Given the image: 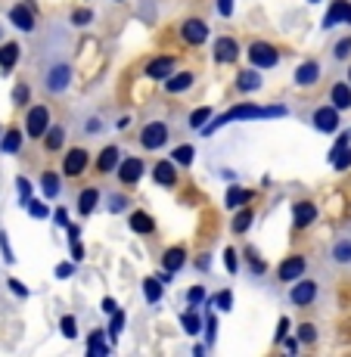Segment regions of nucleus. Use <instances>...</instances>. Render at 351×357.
<instances>
[{
    "mask_svg": "<svg viewBox=\"0 0 351 357\" xmlns=\"http://www.w3.org/2000/svg\"><path fill=\"white\" fill-rule=\"evenodd\" d=\"M286 106H252V102H243V106H233L230 112H224L221 119H215L211 125L202 128L205 137H211L218 128H224L227 121H246V119H283Z\"/></svg>",
    "mask_w": 351,
    "mask_h": 357,
    "instance_id": "f257e3e1",
    "label": "nucleus"
},
{
    "mask_svg": "<svg viewBox=\"0 0 351 357\" xmlns=\"http://www.w3.org/2000/svg\"><path fill=\"white\" fill-rule=\"evenodd\" d=\"M68 84H72V63L66 56H53L44 68V87L50 93H66Z\"/></svg>",
    "mask_w": 351,
    "mask_h": 357,
    "instance_id": "f03ea898",
    "label": "nucleus"
},
{
    "mask_svg": "<svg viewBox=\"0 0 351 357\" xmlns=\"http://www.w3.org/2000/svg\"><path fill=\"white\" fill-rule=\"evenodd\" d=\"M249 63L252 68H274L280 63V50L267 40H255V44H249Z\"/></svg>",
    "mask_w": 351,
    "mask_h": 357,
    "instance_id": "7ed1b4c3",
    "label": "nucleus"
},
{
    "mask_svg": "<svg viewBox=\"0 0 351 357\" xmlns=\"http://www.w3.org/2000/svg\"><path fill=\"white\" fill-rule=\"evenodd\" d=\"M47 128H50V109L47 106H31L29 112H25V134H29L31 140H40Z\"/></svg>",
    "mask_w": 351,
    "mask_h": 357,
    "instance_id": "20e7f679",
    "label": "nucleus"
},
{
    "mask_svg": "<svg viewBox=\"0 0 351 357\" xmlns=\"http://www.w3.org/2000/svg\"><path fill=\"white\" fill-rule=\"evenodd\" d=\"M168 125L165 121H149V125H143V130H140V146L143 149H162L165 143H168Z\"/></svg>",
    "mask_w": 351,
    "mask_h": 357,
    "instance_id": "39448f33",
    "label": "nucleus"
},
{
    "mask_svg": "<svg viewBox=\"0 0 351 357\" xmlns=\"http://www.w3.org/2000/svg\"><path fill=\"white\" fill-rule=\"evenodd\" d=\"M87 165H91V153H87V149H81V146H75V149H68V153H66L63 171H66V177H81L87 171Z\"/></svg>",
    "mask_w": 351,
    "mask_h": 357,
    "instance_id": "423d86ee",
    "label": "nucleus"
},
{
    "mask_svg": "<svg viewBox=\"0 0 351 357\" xmlns=\"http://www.w3.org/2000/svg\"><path fill=\"white\" fill-rule=\"evenodd\" d=\"M314 298H318V283H314V280H301V277H299V283L289 289V301H292L295 307L314 305Z\"/></svg>",
    "mask_w": 351,
    "mask_h": 357,
    "instance_id": "0eeeda50",
    "label": "nucleus"
},
{
    "mask_svg": "<svg viewBox=\"0 0 351 357\" xmlns=\"http://www.w3.org/2000/svg\"><path fill=\"white\" fill-rule=\"evenodd\" d=\"M181 40L187 47H199L209 40V25L202 22V19H187V22L181 25Z\"/></svg>",
    "mask_w": 351,
    "mask_h": 357,
    "instance_id": "6e6552de",
    "label": "nucleus"
},
{
    "mask_svg": "<svg viewBox=\"0 0 351 357\" xmlns=\"http://www.w3.org/2000/svg\"><path fill=\"white\" fill-rule=\"evenodd\" d=\"M140 177H143V159H137V155L119 159V181L121 183L134 187V183H140Z\"/></svg>",
    "mask_w": 351,
    "mask_h": 357,
    "instance_id": "1a4fd4ad",
    "label": "nucleus"
},
{
    "mask_svg": "<svg viewBox=\"0 0 351 357\" xmlns=\"http://www.w3.org/2000/svg\"><path fill=\"white\" fill-rule=\"evenodd\" d=\"M305 267H308V261L305 255H289L283 264H280V271H277V277L283 280V283H295V280L305 273Z\"/></svg>",
    "mask_w": 351,
    "mask_h": 357,
    "instance_id": "9d476101",
    "label": "nucleus"
},
{
    "mask_svg": "<svg viewBox=\"0 0 351 357\" xmlns=\"http://www.w3.org/2000/svg\"><path fill=\"white\" fill-rule=\"evenodd\" d=\"M314 128H318L320 134H333V130L339 128V109L336 106H320L318 112H314Z\"/></svg>",
    "mask_w": 351,
    "mask_h": 357,
    "instance_id": "9b49d317",
    "label": "nucleus"
},
{
    "mask_svg": "<svg viewBox=\"0 0 351 357\" xmlns=\"http://www.w3.org/2000/svg\"><path fill=\"white\" fill-rule=\"evenodd\" d=\"M339 22L351 25V3H348V0H333L327 19H323V29H333V25H339Z\"/></svg>",
    "mask_w": 351,
    "mask_h": 357,
    "instance_id": "f8f14e48",
    "label": "nucleus"
},
{
    "mask_svg": "<svg viewBox=\"0 0 351 357\" xmlns=\"http://www.w3.org/2000/svg\"><path fill=\"white\" fill-rule=\"evenodd\" d=\"M153 181L159 183V187H174V183H177V165L171 162V159L156 162V168H153Z\"/></svg>",
    "mask_w": 351,
    "mask_h": 357,
    "instance_id": "ddd939ff",
    "label": "nucleus"
},
{
    "mask_svg": "<svg viewBox=\"0 0 351 357\" xmlns=\"http://www.w3.org/2000/svg\"><path fill=\"white\" fill-rule=\"evenodd\" d=\"M329 261H333L336 267H351V233L348 236H339L333 243V249H329Z\"/></svg>",
    "mask_w": 351,
    "mask_h": 357,
    "instance_id": "4468645a",
    "label": "nucleus"
},
{
    "mask_svg": "<svg viewBox=\"0 0 351 357\" xmlns=\"http://www.w3.org/2000/svg\"><path fill=\"white\" fill-rule=\"evenodd\" d=\"M320 81V63H314V59H308V63H301L295 68V84L299 87H314Z\"/></svg>",
    "mask_w": 351,
    "mask_h": 357,
    "instance_id": "2eb2a0df",
    "label": "nucleus"
},
{
    "mask_svg": "<svg viewBox=\"0 0 351 357\" xmlns=\"http://www.w3.org/2000/svg\"><path fill=\"white\" fill-rule=\"evenodd\" d=\"M193 81H196V75L193 72H171L168 78H165V93H187L193 87Z\"/></svg>",
    "mask_w": 351,
    "mask_h": 357,
    "instance_id": "dca6fc26",
    "label": "nucleus"
},
{
    "mask_svg": "<svg viewBox=\"0 0 351 357\" xmlns=\"http://www.w3.org/2000/svg\"><path fill=\"white\" fill-rule=\"evenodd\" d=\"M237 56H239V44L233 38H221L215 44V63H237Z\"/></svg>",
    "mask_w": 351,
    "mask_h": 357,
    "instance_id": "f3484780",
    "label": "nucleus"
},
{
    "mask_svg": "<svg viewBox=\"0 0 351 357\" xmlns=\"http://www.w3.org/2000/svg\"><path fill=\"white\" fill-rule=\"evenodd\" d=\"M10 22L16 25L19 31H25V34H31V31H34V16H31L29 6H22V3L13 6V10H10Z\"/></svg>",
    "mask_w": 351,
    "mask_h": 357,
    "instance_id": "a211bd4d",
    "label": "nucleus"
},
{
    "mask_svg": "<svg viewBox=\"0 0 351 357\" xmlns=\"http://www.w3.org/2000/svg\"><path fill=\"white\" fill-rule=\"evenodd\" d=\"M314 218H318V208H314V202H295L292 208V224L295 227H308V224H314Z\"/></svg>",
    "mask_w": 351,
    "mask_h": 357,
    "instance_id": "6ab92c4d",
    "label": "nucleus"
},
{
    "mask_svg": "<svg viewBox=\"0 0 351 357\" xmlns=\"http://www.w3.org/2000/svg\"><path fill=\"white\" fill-rule=\"evenodd\" d=\"M119 159H121L119 146H106L100 155H96V171H100V174H109V171L119 168Z\"/></svg>",
    "mask_w": 351,
    "mask_h": 357,
    "instance_id": "aec40b11",
    "label": "nucleus"
},
{
    "mask_svg": "<svg viewBox=\"0 0 351 357\" xmlns=\"http://www.w3.org/2000/svg\"><path fill=\"white\" fill-rule=\"evenodd\" d=\"M174 56H159V59H153V63L147 66V75L149 78H168L171 72H174Z\"/></svg>",
    "mask_w": 351,
    "mask_h": 357,
    "instance_id": "412c9836",
    "label": "nucleus"
},
{
    "mask_svg": "<svg viewBox=\"0 0 351 357\" xmlns=\"http://www.w3.org/2000/svg\"><path fill=\"white\" fill-rule=\"evenodd\" d=\"M16 59H19V44H3L0 47V72L3 75H10L13 68H16Z\"/></svg>",
    "mask_w": 351,
    "mask_h": 357,
    "instance_id": "4be33fe9",
    "label": "nucleus"
},
{
    "mask_svg": "<svg viewBox=\"0 0 351 357\" xmlns=\"http://www.w3.org/2000/svg\"><path fill=\"white\" fill-rule=\"evenodd\" d=\"M237 87H239L243 93H255L258 87H261V75H258V68H246V72H239Z\"/></svg>",
    "mask_w": 351,
    "mask_h": 357,
    "instance_id": "5701e85b",
    "label": "nucleus"
},
{
    "mask_svg": "<svg viewBox=\"0 0 351 357\" xmlns=\"http://www.w3.org/2000/svg\"><path fill=\"white\" fill-rule=\"evenodd\" d=\"M128 224H130V230H134V233H143V236H149V233L156 230V221L147 215V211H134V215L128 218Z\"/></svg>",
    "mask_w": 351,
    "mask_h": 357,
    "instance_id": "b1692460",
    "label": "nucleus"
},
{
    "mask_svg": "<svg viewBox=\"0 0 351 357\" xmlns=\"http://www.w3.org/2000/svg\"><path fill=\"white\" fill-rule=\"evenodd\" d=\"M329 100H333V106L339 109V112L351 109V84H333V91H329Z\"/></svg>",
    "mask_w": 351,
    "mask_h": 357,
    "instance_id": "393cba45",
    "label": "nucleus"
},
{
    "mask_svg": "<svg viewBox=\"0 0 351 357\" xmlns=\"http://www.w3.org/2000/svg\"><path fill=\"white\" fill-rule=\"evenodd\" d=\"M162 264H165V271H181L184 264H187V252L181 249V245H174V249H168L165 252V258H162Z\"/></svg>",
    "mask_w": 351,
    "mask_h": 357,
    "instance_id": "a878e982",
    "label": "nucleus"
},
{
    "mask_svg": "<svg viewBox=\"0 0 351 357\" xmlns=\"http://www.w3.org/2000/svg\"><path fill=\"white\" fill-rule=\"evenodd\" d=\"M63 140H66V128H63V125H53V128L44 130V146H47V153H57V149L63 146Z\"/></svg>",
    "mask_w": 351,
    "mask_h": 357,
    "instance_id": "bb28decb",
    "label": "nucleus"
},
{
    "mask_svg": "<svg viewBox=\"0 0 351 357\" xmlns=\"http://www.w3.org/2000/svg\"><path fill=\"white\" fill-rule=\"evenodd\" d=\"M22 130H16V128H10V130H6V134H3V140H0V153H19V146H22Z\"/></svg>",
    "mask_w": 351,
    "mask_h": 357,
    "instance_id": "cd10ccee",
    "label": "nucleus"
},
{
    "mask_svg": "<svg viewBox=\"0 0 351 357\" xmlns=\"http://www.w3.org/2000/svg\"><path fill=\"white\" fill-rule=\"evenodd\" d=\"M96 202H100V190H84V193L78 196V211L81 215H91V211L96 208Z\"/></svg>",
    "mask_w": 351,
    "mask_h": 357,
    "instance_id": "c85d7f7f",
    "label": "nucleus"
},
{
    "mask_svg": "<svg viewBox=\"0 0 351 357\" xmlns=\"http://www.w3.org/2000/svg\"><path fill=\"white\" fill-rule=\"evenodd\" d=\"M252 221H255V211L252 208H243V205H239V215L233 218V233H246L252 227Z\"/></svg>",
    "mask_w": 351,
    "mask_h": 357,
    "instance_id": "c756f323",
    "label": "nucleus"
},
{
    "mask_svg": "<svg viewBox=\"0 0 351 357\" xmlns=\"http://www.w3.org/2000/svg\"><path fill=\"white\" fill-rule=\"evenodd\" d=\"M87 351H91V357H106V354H109V348H106V342H103V333H100V329L87 335Z\"/></svg>",
    "mask_w": 351,
    "mask_h": 357,
    "instance_id": "7c9ffc66",
    "label": "nucleus"
},
{
    "mask_svg": "<svg viewBox=\"0 0 351 357\" xmlns=\"http://www.w3.org/2000/svg\"><path fill=\"white\" fill-rule=\"evenodd\" d=\"M252 202V193L249 190H227V208H239V205H249Z\"/></svg>",
    "mask_w": 351,
    "mask_h": 357,
    "instance_id": "2f4dec72",
    "label": "nucleus"
},
{
    "mask_svg": "<svg viewBox=\"0 0 351 357\" xmlns=\"http://www.w3.org/2000/svg\"><path fill=\"white\" fill-rule=\"evenodd\" d=\"M181 324H184V329H187L190 335H199V333H202V320H199L196 307H193V311H187V314H181Z\"/></svg>",
    "mask_w": 351,
    "mask_h": 357,
    "instance_id": "473e14b6",
    "label": "nucleus"
},
{
    "mask_svg": "<svg viewBox=\"0 0 351 357\" xmlns=\"http://www.w3.org/2000/svg\"><path fill=\"white\" fill-rule=\"evenodd\" d=\"M143 295H147V301H149V305H156V301L162 298V280L149 277L147 283H143Z\"/></svg>",
    "mask_w": 351,
    "mask_h": 357,
    "instance_id": "72a5a7b5",
    "label": "nucleus"
},
{
    "mask_svg": "<svg viewBox=\"0 0 351 357\" xmlns=\"http://www.w3.org/2000/svg\"><path fill=\"white\" fill-rule=\"evenodd\" d=\"M40 183H44V196L47 199H53L59 193V187H63V183H59V174H53V171H47V174L40 177Z\"/></svg>",
    "mask_w": 351,
    "mask_h": 357,
    "instance_id": "f704fd0d",
    "label": "nucleus"
},
{
    "mask_svg": "<svg viewBox=\"0 0 351 357\" xmlns=\"http://www.w3.org/2000/svg\"><path fill=\"white\" fill-rule=\"evenodd\" d=\"M329 159H333V168H336V171H345V168H351V149H348V146L336 149Z\"/></svg>",
    "mask_w": 351,
    "mask_h": 357,
    "instance_id": "c9c22d12",
    "label": "nucleus"
},
{
    "mask_svg": "<svg viewBox=\"0 0 351 357\" xmlns=\"http://www.w3.org/2000/svg\"><path fill=\"white\" fill-rule=\"evenodd\" d=\"M211 121V109L209 106H202V109H196V112L190 115V128L193 130H199V128H205Z\"/></svg>",
    "mask_w": 351,
    "mask_h": 357,
    "instance_id": "e433bc0d",
    "label": "nucleus"
},
{
    "mask_svg": "<svg viewBox=\"0 0 351 357\" xmlns=\"http://www.w3.org/2000/svg\"><path fill=\"white\" fill-rule=\"evenodd\" d=\"M193 155H196V149L193 146H177L174 155H171V162L174 165H193Z\"/></svg>",
    "mask_w": 351,
    "mask_h": 357,
    "instance_id": "4c0bfd02",
    "label": "nucleus"
},
{
    "mask_svg": "<svg viewBox=\"0 0 351 357\" xmlns=\"http://www.w3.org/2000/svg\"><path fill=\"white\" fill-rule=\"evenodd\" d=\"M121 329H125V314H121V311H112V324H109V335H112V339H119Z\"/></svg>",
    "mask_w": 351,
    "mask_h": 357,
    "instance_id": "58836bf2",
    "label": "nucleus"
},
{
    "mask_svg": "<svg viewBox=\"0 0 351 357\" xmlns=\"http://www.w3.org/2000/svg\"><path fill=\"white\" fill-rule=\"evenodd\" d=\"M29 100H31V87L29 84H16V91H13V102H16V106H25Z\"/></svg>",
    "mask_w": 351,
    "mask_h": 357,
    "instance_id": "ea45409f",
    "label": "nucleus"
},
{
    "mask_svg": "<svg viewBox=\"0 0 351 357\" xmlns=\"http://www.w3.org/2000/svg\"><path fill=\"white\" fill-rule=\"evenodd\" d=\"M299 342H305V345H311V342H318V326H311V324L299 326Z\"/></svg>",
    "mask_w": 351,
    "mask_h": 357,
    "instance_id": "a19ab883",
    "label": "nucleus"
},
{
    "mask_svg": "<svg viewBox=\"0 0 351 357\" xmlns=\"http://www.w3.org/2000/svg\"><path fill=\"white\" fill-rule=\"evenodd\" d=\"M333 56H336V59H348V56H351V38H345V40H339V44H336Z\"/></svg>",
    "mask_w": 351,
    "mask_h": 357,
    "instance_id": "79ce46f5",
    "label": "nucleus"
},
{
    "mask_svg": "<svg viewBox=\"0 0 351 357\" xmlns=\"http://www.w3.org/2000/svg\"><path fill=\"white\" fill-rule=\"evenodd\" d=\"M87 22H94V13L91 10H75L72 13V25H87Z\"/></svg>",
    "mask_w": 351,
    "mask_h": 357,
    "instance_id": "37998d69",
    "label": "nucleus"
},
{
    "mask_svg": "<svg viewBox=\"0 0 351 357\" xmlns=\"http://www.w3.org/2000/svg\"><path fill=\"white\" fill-rule=\"evenodd\" d=\"M59 329H63L66 339H75L78 335V326H75V317H63V324H59Z\"/></svg>",
    "mask_w": 351,
    "mask_h": 357,
    "instance_id": "c03bdc74",
    "label": "nucleus"
},
{
    "mask_svg": "<svg viewBox=\"0 0 351 357\" xmlns=\"http://www.w3.org/2000/svg\"><path fill=\"white\" fill-rule=\"evenodd\" d=\"M187 301H190L193 307H196V305H202V301H205V289H202V286H193V289L187 292Z\"/></svg>",
    "mask_w": 351,
    "mask_h": 357,
    "instance_id": "a18cd8bd",
    "label": "nucleus"
},
{
    "mask_svg": "<svg viewBox=\"0 0 351 357\" xmlns=\"http://www.w3.org/2000/svg\"><path fill=\"white\" fill-rule=\"evenodd\" d=\"M215 305H218V311H230V305H233V295H230V289H224L221 295H218Z\"/></svg>",
    "mask_w": 351,
    "mask_h": 357,
    "instance_id": "49530a36",
    "label": "nucleus"
},
{
    "mask_svg": "<svg viewBox=\"0 0 351 357\" xmlns=\"http://www.w3.org/2000/svg\"><path fill=\"white\" fill-rule=\"evenodd\" d=\"M16 183H19V196H22V202H25V205H29V196H31V183H29V181H25V177H19V181H16Z\"/></svg>",
    "mask_w": 351,
    "mask_h": 357,
    "instance_id": "de8ad7c7",
    "label": "nucleus"
},
{
    "mask_svg": "<svg viewBox=\"0 0 351 357\" xmlns=\"http://www.w3.org/2000/svg\"><path fill=\"white\" fill-rule=\"evenodd\" d=\"M224 267H227L230 273H237V252H230V249L224 252Z\"/></svg>",
    "mask_w": 351,
    "mask_h": 357,
    "instance_id": "09e8293b",
    "label": "nucleus"
},
{
    "mask_svg": "<svg viewBox=\"0 0 351 357\" xmlns=\"http://www.w3.org/2000/svg\"><path fill=\"white\" fill-rule=\"evenodd\" d=\"M0 249H3V258L6 261H16V258H13V252H10V243H6V233L3 230H0Z\"/></svg>",
    "mask_w": 351,
    "mask_h": 357,
    "instance_id": "8fccbe9b",
    "label": "nucleus"
},
{
    "mask_svg": "<svg viewBox=\"0 0 351 357\" xmlns=\"http://www.w3.org/2000/svg\"><path fill=\"white\" fill-rule=\"evenodd\" d=\"M10 289L19 295V298H29V289H25L22 283H19V280H10Z\"/></svg>",
    "mask_w": 351,
    "mask_h": 357,
    "instance_id": "3c124183",
    "label": "nucleus"
},
{
    "mask_svg": "<svg viewBox=\"0 0 351 357\" xmlns=\"http://www.w3.org/2000/svg\"><path fill=\"white\" fill-rule=\"evenodd\" d=\"M218 13L221 16H233V0H218Z\"/></svg>",
    "mask_w": 351,
    "mask_h": 357,
    "instance_id": "603ef678",
    "label": "nucleus"
},
{
    "mask_svg": "<svg viewBox=\"0 0 351 357\" xmlns=\"http://www.w3.org/2000/svg\"><path fill=\"white\" fill-rule=\"evenodd\" d=\"M246 255H249V267H252V271H255V273H264V261H258L255 255H252V252H246Z\"/></svg>",
    "mask_w": 351,
    "mask_h": 357,
    "instance_id": "864d4df0",
    "label": "nucleus"
},
{
    "mask_svg": "<svg viewBox=\"0 0 351 357\" xmlns=\"http://www.w3.org/2000/svg\"><path fill=\"white\" fill-rule=\"evenodd\" d=\"M29 211H31L34 218H47V208H44V202H31V205H29Z\"/></svg>",
    "mask_w": 351,
    "mask_h": 357,
    "instance_id": "5fc2aeb1",
    "label": "nucleus"
},
{
    "mask_svg": "<svg viewBox=\"0 0 351 357\" xmlns=\"http://www.w3.org/2000/svg\"><path fill=\"white\" fill-rule=\"evenodd\" d=\"M72 258H75V261L84 258V245H81V243H72Z\"/></svg>",
    "mask_w": 351,
    "mask_h": 357,
    "instance_id": "6e6d98bb",
    "label": "nucleus"
},
{
    "mask_svg": "<svg viewBox=\"0 0 351 357\" xmlns=\"http://www.w3.org/2000/svg\"><path fill=\"white\" fill-rule=\"evenodd\" d=\"M103 311H106V314H112V311H119V305H115L112 298H103Z\"/></svg>",
    "mask_w": 351,
    "mask_h": 357,
    "instance_id": "4d7b16f0",
    "label": "nucleus"
},
{
    "mask_svg": "<svg viewBox=\"0 0 351 357\" xmlns=\"http://www.w3.org/2000/svg\"><path fill=\"white\" fill-rule=\"evenodd\" d=\"M53 218H57V224H63V227H68V215H66V208H59Z\"/></svg>",
    "mask_w": 351,
    "mask_h": 357,
    "instance_id": "13d9d810",
    "label": "nucleus"
},
{
    "mask_svg": "<svg viewBox=\"0 0 351 357\" xmlns=\"http://www.w3.org/2000/svg\"><path fill=\"white\" fill-rule=\"evenodd\" d=\"M286 329H289V320L283 317V320H280V326H277V342H280V339H283V335H286Z\"/></svg>",
    "mask_w": 351,
    "mask_h": 357,
    "instance_id": "bf43d9fd",
    "label": "nucleus"
},
{
    "mask_svg": "<svg viewBox=\"0 0 351 357\" xmlns=\"http://www.w3.org/2000/svg\"><path fill=\"white\" fill-rule=\"evenodd\" d=\"M121 208H125V199L115 196V199H112V208H109V211H121Z\"/></svg>",
    "mask_w": 351,
    "mask_h": 357,
    "instance_id": "052dcab7",
    "label": "nucleus"
},
{
    "mask_svg": "<svg viewBox=\"0 0 351 357\" xmlns=\"http://www.w3.org/2000/svg\"><path fill=\"white\" fill-rule=\"evenodd\" d=\"M78 227H68V243H78Z\"/></svg>",
    "mask_w": 351,
    "mask_h": 357,
    "instance_id": "680f3d73",
    "label": "nucleus"
},
{
    "mask_svg": "<svg viewBox=\"0 0 351 357\" xmlns=\"http://www.w3.org/2000/svg\"><path fill=\"white\" fill-rule=\"evenodd\" d=\"M196 267H199V271H209V258H205V255H202V258H199V261H196Z\"/></svg>",
    "mask_w": 351,
    "mask_h": 357,
    "instance_id": "e2e57ef3",
    "label": "nucleus"
},
{
    "mask_svg": "<svg viewBox=\"0 0 351 357\" xmlns=\"http://www.w3.org/2000/svg\"><path fill=\"white\" fill-rule=\"evenodd\" d=\"M57 273H59V277H68V273H72V264H63Z\"/></svg>",
    "mask_w": 351,
    "mask_h": 357,
    "instance_id": "0e129e2a",
    "label": "nucleus"
},
{
    "mask_svg": "<svg viewBox=\"0 0 351 357\" xmlns=\"http://www.w3.org/2000/svg\"><path fill=\"white\" fill-rule=\"evenodd\" d=\"M348 84H351V68H348Z\"/></svg>",
    "mask_w": 351,
    "mask_h": 357,
    "instance_id": "69168bd1",
    "label": "nucleus"
},
{
    "mask_svg": "<svg viewBox=\"0 0 351 357\" xmlns=\"http://www.w3.org/2000/svg\"><path fill=\"white\" fill-rule=\"evenodd\" d=\"M311 3H318V0H311Z\"/></svg>",
    "mask_w": 351,
    "mask_h": 357,
    "instance_id": "338daca9",
    "label": "nucleus"
}]
</instances>
